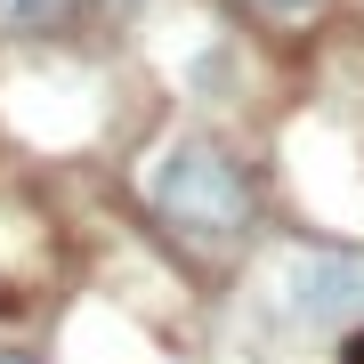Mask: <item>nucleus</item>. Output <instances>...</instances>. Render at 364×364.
<instances>
[{"label":"nucleus","mask_w":364,"mask_h":364,"mask_svg":"<svg viewBox=\"0 0 364 364\" xmlns=\"http://www.w3.org/2000/svg\"><path fill=\"white\" fill-rule=\"evenodd\" d=\"M0 364H25V356H0Z\"/></svg>","instance_id":"20e7f679"},{"label":"nucleus","mask_w":364,"mask_h":364,"mask_svg":"<svg viewBox=\"0 0 364 364\" xmlns=\"http://www.w3.org/2000/svg\"><path fill=\"white\" fill-rule=\"evenodd\" d=\"M65 16V0H0V33H41Z\"/></svg>","instance_id":"f03ea898"},{"label":"nucleus","mask_w":364,"mask_h":364,"mask_svg":"<svg viewBox=\"0 0 364 364\" xmlns=\"http://www.w3.org/2000/svg\"><path fill=\"white\" fill-rule=\"evenodd\" d=\"M251 9L275 16V25H299V16H316V9H324V0H251Z\"/></svg>","instance_id":"7ed1b4c3"},{"label":"nucleus","mask_w":364,"mask_h":364,"mask_svg":"<svg viewBox=\"0 0 364 364\" xmlns=\"http://www.w3.org/2000/svg\"><path fill=\"white\" fill-rule=\"evenodd\" d=\"M154 210H162V227L178 235L186 251L227 259L251 235V178H243V162H235L219 138H186L178 154L162 162V178H154Z\"/></svg>","instance_id":"f257e3e1"}]
</instances>
